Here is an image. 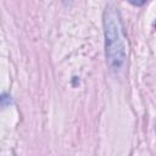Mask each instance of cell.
<instances>
[{"instance_id":"6da1fadb","label":"cell","mask_w":156,"mask_h":156,"mask_svg":"<svg viewBox=\"0 0 156 156\" xmlns=\"http://www.w3.org/2000/svg\"><path fill=\"white\" fill-rule=\"evenodd\" d=\"M102 24L106 61L108 67L113 72H117L126 62V39L119 12L113 5L106 6L102 16Z\"/></svg>"}]
</instances>
